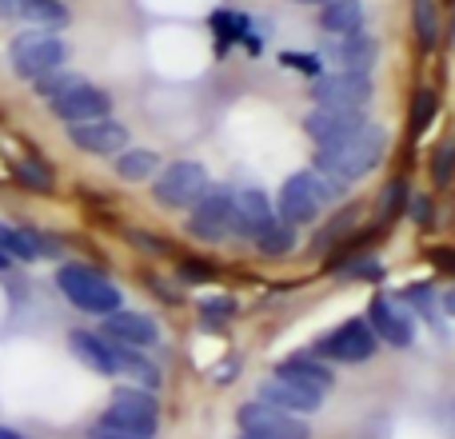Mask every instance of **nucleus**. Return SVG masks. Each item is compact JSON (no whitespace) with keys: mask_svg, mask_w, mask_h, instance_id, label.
Segmentation results:
<instances>
[{"mask_svg":"<svg viewBox=\"0 0 455 439\" xmlns=\"http://www.w3.org/2000/svg\"><path fill=\"white\" fill-rule=\"evenodd\" d=\"M68 347H72V355H76L84 368L100 371V376H120V352H116V344H112L108 336H100V331L76 328L68 336Z\"/></svg>","mask_w":455,"mask_h":439,"instance_id":"nucleus-20","label":"nucleus"},{"mask_svg":"<svg viewBox=\"0 0 455 439\" xmlns=\"http://www.w3.org/2000/svg\"><path fill=\"white\" fill-rule=\"evenodd\" d=\"M180 280L184 283H212L216 267L204 264V259H180Z\"/></svg>","mask_w":455,"mask_h":439,"instance_id":"nucleus-33","label":"nucleus"},{"mask_svg":"<svg viewBox=\"0 0 455 439\" xmlns=\"http://www.w3.org/2000/svg\"><path fill=\"white\" fill-rule=\"evenodd\" d=\"M435 112H440V92H435V88H416V96H411V112H408V136L411 140H419V136L427 132V124L435 120Z\"/></svg>","mask_w":455,"mask_h":439,"instance_id":"nucleus-27","label":"nucleus"},{"mask_svg":"<svg viewBox=\"0 0 455 439\" xmlns=\"http://www.w3.org/2000/svg\"><path fill=\"white\" fill-rule=\"evenodd\" d=\"M64 4H72V0H64Z\"/></svg>","mask_w":455,"mask_h":439,"instance_id":"nucleus-47","label":"nucleus"},{"mask_svg":"<svg viewBox=\"0 0 455 439\" xmlns=\"http://www.w3.org/2000/svg\"><path fill=\"white\" fill-rule=\"evenodd\" d=\"M68 64V40L60 32H44V28H28L16 32L8 40V68L16 80H40L44 72L64 68Z\"/></svg>","mask_w":455,"mask_h":439,"instance_id":"nucleus-3","label":"nucleus"},{"mask_svg":"<svg viewBox=\"0 0 455 439\" xmlns=\"http://www.w3.org/2000/svg\"><path fill=\"white\" fill-rule=\"evenodd\" d=\"M240 432H259L272 439H307V427L299 424V416H288L280 408H267V403H243L240 408Z\"/></svg>","mask_w":455,"mask_h":439,"instance_id":"nucleus-17","label":"nucleus"},{"mask_svg":"<svg viewBox=\"0 0 455 439\" xmlns=\"http://www.w3.org/2000/svg\"><path fill=\"white\" fill-rule=\"evenodd\" d=\"M235 312H240V304H235L232 296H204L200 299V315H204V320H232Z\"/></svg>","mask_w":455,"mask_h":439,"instance_id":"nucleus-31","label":"nucleus"},{"mask_svg":"<svg viewBox=\"0 0 455 439\" xmlns=\"http://www.w3.org/2000/svg\"><path fill=\"white\" fill-rule=\"evenodd\" d=\"M283 60V68H299V72H315L320 76V68H323V60H320V52H283L280 56Z\"/></svg>","mask_w":455,"mask_h":439,"instance_id":"nucleus-36","label":"nucleus"},{"mask_svg":"<svg viewBox=\"0 0 455 439\" xmlns=\"http://www.w3.org/2000/svg\"><path fill=\"white\" fill-rule=\"evenodd\" d=\"M48 112H52L64 128H68V124H88V120L112 116V92H108V88H100V84L80 80V84L68 88L64 96L48 100Z\"/></svg>","mask_w":455,"mask_h":439,"instance_id":"nucleus-10","label":"nucleus"},{"mask_svg":"<svg viewBox=\"0 0 455 439\" xmlns=\"http://www.w3.org/2000/svg\"><path fill=\"white\" fill-rule=\"evenodd\" d=\"M259 403L280 408V411H288V416H312V411H320L323 392H315V387H307V384H296V379H288V376H272L259 384Z\"/></svg>","mask_w":455,"mask_h":439,"instance_id":"nucleus-14","label":"nucleus"},{"mask_svg":"<svg viewBox=\"0 0 455 439\" xmlns=\"http://www.w3.org/2000/svg\"><path fill=\"white\" fill-rule=\"evenodd\" d=\"M56 288H60V296L68 299V304H76L80 312H88V315H112L116 307H124L120 288L92 264H76V259L60 264L56 267Z\"/></svg>","mask_w":455,"mask_h":439,"instance_id":"nucleus-2","label":"nucleus"},{"mask_svg":"<svg viewBox=\"0 0 455 439\" xmlns=\"http://www.w3.org/2000/svg\"><path fill=\"white\" fill-rule=\"evenodd\" d=\"M323 36H355L363 32V0H331L320 8Z\"/></svg>","mask_w":455,"mask_h":439,"instance_id":"nucleus-21","label":"nucleus"},{"mask_svg":"<svg viewBox=\"0 0 455 439\" xmlns=\"http://www.w3.org/2000/svg\"><path fill=\"white\" fill-rule=\"evenodd\" d=\"M188 232L204 243L228 240V235H232V188L212 184V188L188 208Z\"/></svg>","mask_w":455,"mask_h":439,"instance_id":"nucleus-8","label":"nucleus"},{"mask_svg":"<svg viewBox=\"0 0 455 439\" xmlns=\"http://www.w3.org/2000/svg\"><path fill=\"white\" fill-rule=\"evenodd\" d=\"M100 424L124 427V432L152 435L160 427V403H156V395L140 392V387H116V392H112L108 411L100 416Z\"/></svg>","mask_w":455,"mask_h":439,"instance_id":"nucleus-7","label":"nucleus"},{"mask_svg":"<svg viewBox=\"0 0 455 439\" xmlns=\"http://www.w3.org/2000/svg\"><path fill=\"white\" fill-rule=\"evenodd\" d=\"M403 304H416V312L419 315H432V304H435V296H432V288H424V283H411L408 291H403Z\"/></svg>","mask_w":455,"mask_h":439,"instance_id":"nucleus-37","label":"nucleus"},{"mask_svg":"<svg viewBox=\"0 0 455 439\" xmlns=\"http://www.w3.org/2000/svg\"><path fill=\"white\" fill-rule=\"evenodd\" d=\"M0 251H4L8 259H20V264H36V259L60 256V243H56L52 235L36 232V227H16V224L0 220Z\"/></svg>","mask_w":455,"mask_h":439,"instance_id":"nucleus-18","label":"nucleus"},{"mask_svg":"<svg viewBox=\"0 0 455 439\" xmlns=\"http://www.w3.org/2000/svg\"><path fill=\"white\" fill-rule=\"evenodd\" d=\"M376 92L371 84V72H344V68H331V72H320L312 80V100L315 108H352V112H363Z\"/></svg>","mask_w":455,"mask_h":439,"instance_id":"nucleus-5","label":"nucleus"},{"mask_svg":"<svg viewBox=\"0 0 455 439\" xmlns=\"http://www.w3.org/2000/svg\"><path fill=\"white\" fill-rule=\"evenodd\" d=\"M88 439H152V435H140V432H124V427H112V424H96Z\"/></svg>","mask_w":455,"mask_h":439,"instance_id":"nucleus-38","label":"nucleus"},{"mask_svg":"<svg viewBox=\"0 0 455 439\" xmlns=\"http://www.w3.org/2000/svg\"><path fill=\"white\" fill-rule=\"evenodd\" d=\"M448 28H451V40H455V16H451V24H448Z\"/></svg>","mask_w":455,"mask_h":439,"instance_id":"nucleus-46","label":"nucleus"},{"mask_svg":"<svg viewBox=\"0 0 455 439\" xmlns=\"http://www.w3.org/2000/svg\"><path fill=\"white\" fill-rule=\"evenodd\" d=\"M451 172H455V140L440 144V152H435V160H432V176H435L440 188H448L451 184Z\"/></svg>","mask_w":455,"mask_h":439,"instance_id":"nucleus-32","label":"nucleus"},{"mask_svg":"<svg viewBox=\"0 0 455 439\" xmlns=\"http://www.w3.org/2000/svg\"><path fill=\"white\" fill-rule=\"evenodd\" d=\"M16 16L44 32H60L72 24V8L64 0H16Z\"/></svg>","mask_w":455,"mask_h":439,"instance_id":"nucleus-22","label":"nucleus"},{"mask_svg":"<svg viewBox=\"0 0 455 439\" xmlns=\"http://www.w3.org/2000/svg\"><path fill=\"white\" fill-rule=\"evenodd\" d=\"M411 28H416V44L424 52H435L443 40V16L435 0H411Z\"/></svg>","mask_w":455,"mask_h":439,"instance_id":"nucleus-24","label":"nucleus"},{"mask_svg":"<svg viewBox=\"0 0 455 439\" xmlns=\"http://www.w3.org/2000/svg\"><path fill=\"white\" fill-rule=\"evenodd\" d=\"M296 4H320L323 8V4H331V0H296Z\"/></svg>","mask_w":455,"mask_h":439,"instance_id":"nucleus-44","label":"nucleus"},{"mask_svg":"<svg viewBox=\"0 0 455 439\" xmlns=\"http://www.w3.org/2000/svg\"><path fill=\"white\" fill-rule=\"evenodd\" d=\"M208 188H212V180H208V168L200 160H172L152 176V200L160 208H172V212L192 208Z\"/></svg>","mask_w":455,"mask_h":439,"instance_id":"nucleus-4","label":"nucleus"},{"mask_svg":"<svg viewBox=\"0 0 455 439\" xmlns=\"http://www.w3.org/2000/svg\"><path fill=\"white\" fill-rule=\"evenodd\" d=\"M320 196H315L312 180H307V172H296L283 180L280 196H275V216L283 220V224L299 227V224H312L315 216H320Z\"/></svg>","mask_w":455,"mask_h":439,"instance_id":"nucleus-15","label":"nucleus"},{"mask_svg":"<svg viewBox=\"0 0 455 439\" xmlns=\"http://www.w3.org/2000/svg\"><path fill=\"white\" fill-rule=\"evenodd\" d=\"M275 204L267 200V192L259 188H232V232L256 240L259 232L275 224Z\"/></svg>","mask_w":455,"mask_h":439,"instance_id":"nucleus-13","label":"nucleus"},{"mask_svg":"<svg viewBox=\"0 0 455 439\" xmlns=\"http://www.w3.org/2000/svg\"><path fill=\"white\" fill-rule=\"evenodd\" d=\"M68 140L72 148H80L84 156H120L128 148V124L116 116H100L88 124H68Z\"/></svg>","mask_w":455,"mask_h":439,"instance_id":"nucleus-11","label":"nucleus"},{"mask_svg":"<svg viewBox=\"0 0 455 439\" xmlns=\"http://www.w3.org/2000/svg\"><path fill=\"white\" fill-rule=\"evenodd\" d=\"M363 124H368V120H363V112H352V108H312L304 116V132L315 140V148L344 140V136L360 132Z\"/></svg>","mask_w":455,"mask_h":439,"instance_id":"nucleus-19","label":"nucleus"},{"mask_svg":"<svg viewBox=\"0 0 455 439\" xmlns=\"http://www.w3.org/2000/svg\"><path fill=\"white\" fill-rule=\"evenodd\" d=\"M156 172H160V152H152V148H132V144H128V148L116 156V176L128 184L152 180Z\"/></svg>","mask_w":455,"mask_h":439,"instance_id":"nucleus-25","label":"nucleus"},{"mask_svg":"<svg viewBox=\"0 0 455 439\" xmlns=\"http://www.w3.org/2000/svg\"><path fill=\"white\" fill-rule=\"evenodd\" d=\"M363 320L371 323V331H376L379 344L395 347V352H403V347L416 344V315L408 312V304H403V299L376 296L368 304V315H363Z\"/></svg>","mask_w":455,"mask_h":439,"instance_id":"nucleus-9","label":"nucleus"},{"mask_svg":"<svg viewBox=\"0 0 455 439\" xmlns=\"http://www.w3.org/2000/svg\"><path fill=\"white\" fill-rule=\"evenodd\" d=\"M100 336H108L112 344H124V347H152L160 344V323L144 312H128V307H116L112 315H104V328Z\"/></svg>","mask_w":455,"mask_h":439,"instance_id":"nucleus-16","label":"nucleus"},{"mask_svg":"<svg viewBox=\"0 0 455 439\" xmlns=\"http://www.w3.org/2000/svg\"><path fill=\"white\" fill-rule=\"evenodd\" d=\"M256 248H259V256H288V251L296 248V227L275 220L267 232L256 235Z\"/></svg>","mask_w":455,"mask_h":439,"instance_id":"nucleus-29","label":"nucleus"},{"mask_svg":"<svg viewBox=\"0 0 455 439\" xmlns=\"http://www.w3.org/2000/svg\"><path fill=\"white\" fill-rule=\"evenodd\" d=\"M320 60L331 68L344 72H371V64L379 60V44L368 32H355V36H328L320 48Z\"/></svg>","mask_w":455,"mask_h":439,"instance_id":"nucleus-12","label":"nucleus"},{"mask_svg":"<svg viewBox=\"0 0 455 439\" xmlns=\"http://www.w3.org/2000/svg\"><path fill=\"white\" fill-rule=\"evenodd\" d=\"M408 200H411V192H408V180H392L384 188V196H379V208H376V224L379 227H387L400 212H408Z\"/></svg>","mask_w":455,"mask_h":439,"instance_id":"nucleus-30","label":"nucleus"},{"mask_svg":"<svg viewBox=\"0 0 455 439\" xmlns=\"http://www.w3.org/2000/svg\"><path fill=\"white\" fill-rule=\"evenodd\" d=\"M8 267H12V259H8L4 251H0V272H8Z\"/></svg>","mask_w":455,"mask_h":439,"instance_id":"nucleus-43","label":"nucleus"},{"mask_svg":"<svg viewBox=\"0 0 455 439\" xmlns=\"http://www.w3.org/2000/svg\"><path fill=\"white\" fill-rule=\"evenodd\" d=\"M80 72H72V68H52V72H44L40 80H32V96H40V100H56V96H64L68 88H76L80 84Z\"/></svg>","mask_w":455,"mask_h":439,"instance_id":"nucleus-28","label":"nucleus"},{"mask_svg":"<svg viewBox=\"0 0 455 439\" xmlns=\"http://www.w3.org/2000/svg\"><path fill=\"white\" fill-rule=\"evenodd\" d=\"M12 176H16V184H24V188H32V192H52V184H56L52 164H48V160H40V156L12 160Z\"/></svg>","mask_w":455,"mask_h":439,"instance_id":"nucleus-26","label":"nucleus"},{"mask_svg":"<svg viewBox=\"0 0 455 439\" xmlns=\"http://www.w3.org/2000/svg\"><path fill=\"white\" fill-rule=\"evenodd\" d=\"M443 312H448V315H451V320H455V288L448 291V296H443Z\"/></svg>","mask_w":455,"mask_h":439,"instance_id":"nucleus-41","label":"nucleus"},{"mask_svg":"<svg viewBox=\"0 0 455 439\" xmlns=\"http://www.w3.org/2000/svg\"><path fill=\"white\" fill-rule=\"evenodd\" d=\"M376 352H379V339L363 315L344 320L339 328H331L328 336L315 344V355H328V360H336V363H368Z\"/></svg>","mask_w":455,"mask_h":439,"instance_id":"nucleus-6","label":"nucleus"},{"mask_svg":"<svg viewBox=\"0 0 455 439\" xmlns=\"http://www.w3.org/2000/svg\"><path fill=\"white\" fill-rule=\"evenodd\" d=\"M128 240H132L136 248H144L148 256H172V251H176L168 240H160V235H148V232H128Z\"/></svg>","mask_w":455,"mask_h":439,"instance_id":"nucleus-35","label":"nucleus"},{"mask_svg":"<svg viewBox=\"0 0 455 439\" xmlns=\"http://www.w3.org/2000/svg\"><path fill=\"white\" fill-rule=\"evenodd\" d=\"M427 256H432V264L440 267V272L455 275V248H432V251H427Z\"/></svg>","mask_w":455,"mask_h":439,"instance_id":"nucleus-39","label":"nucleus"},{"mask_svg":"<svg viewBox=\"0 0 455 439\" xmlns=\"http://www.w3.org/2000/svg\"><path fill=\"white\" fill-rule=\"evenodd\" d=\"M408 220L416 227H432L435 224V204H432V196H411L408 200Z\"/></svg>","mask_w":455,"mask_h":439,"instance_id":"nucleus-34","label":"nucleus"},{"mask_svg":"<svg viewBox=\"0 0 455 439\" xmlns=\"http://www.w3.org/2000/svg\"><path fill=\"white\" fill-rule=\"evenodd\" d=\"M275 376H288V379H296V384L315 387V392H328V387L336 384L331 368L323 360H315V355H291V360H280L275 363Z\"/></svg>","mask_w":455,"mask_h":439,"instance_id":"nucleus-23","label":"nucleus"},{"mask_svg":"<svg viewBox=\"0 0 455 439\" xmlns=\"http://www.w3.org/2000/svg\"><path fill=\"white\" fill-rule=\"evenodd\" d=\"M0 439H24L20 432H12V427H0Z\"/></svg>","mask_w":455,"mask_h":439,"instance_id":"nucleus-42","label":"nucleus"},{"mask_svg":"<svg viewBox=\"0 0 455 439\" xmlns=\"http://www.w3.org/2000/svg\"><path fill=\"white\" fill-rule=\"evenodd\" d=\"M240 439H272V435H259V432H243Z\"/></svg>","mask_w":455,"mask_h":439,"instance_id":"nucleus-45","label":"nucleus"},{"mask_svg":"<svg viewBox=\"0 0 455 439\" xmlns=\"http://www.w3.org/2000/svg\"><path fill=\"white\" fill-rule=\"evenodd\" d=\"M387 152V132L384 124H363L360 132L344 136V140L336 144H323V148H315V160L312 168H320V172H328L331 180H339L347 188L352 180H360V176H368L371 168L384 160Z\"/></svg>","mask_w":455,"mask_h":439,"instance_id":"nucleus-1","label":"nucleus"},{"mask_svg":"<svg viewBox=\"0 0 455 439\" xmlns=\"http://www.w3.org/2000/svg\"><path fill=\"white\" fill-rule=\"evenodd\" d=\"M0 20H16V0H0Z\"/></svg>","mask_w":455,"mask_h":439,"instance_id":"nucleus-40","label":"nucleus"}]
</instances>
